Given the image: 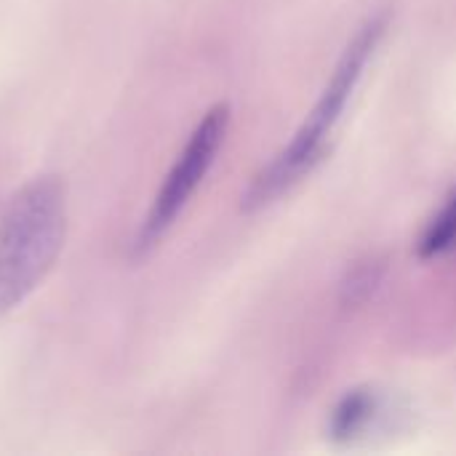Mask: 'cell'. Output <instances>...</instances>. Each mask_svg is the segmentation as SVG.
<instances>
[{"mask_svg":"<svg viewBox=\"0 0 456 456\" xmlns=\"http://www.w3.org/2000/svg\"><path fill=\"white\" fill-rule=\"evenodd\" d=\"M64 184L37 176L0 216V315L19 307L53 267L64 243Z\"/></svg>","mask_w":456,"mask_h":456,"instance_id":"obj_1","label":"cell"},{"mask_svg":"<svg viewBox=\"0 0 456 456\" xmlns=\"http://www.w3.org/2000/svg\"><path fill=\"white\" fill-rule=\"evenodd\" d=\"M385 32V16L371 19L347 45L342 61L337 64V72L331 77V83L326 86L321 102L315 104V110L310 112L307 123L299 128V134L294 136V142L251 182L246 198H243V208H259L267 206L273 198H278L283 190H289L305 171H310L315 166V160L323 152V139L326 134L334 128V123L339 120L355 83L361 80V72L369 61V56L374 53L379 37Z\"/></svg>","mask_w":456,"mask_h":456,"instance_id":"obj_2","label":"cell"},{"mask_svg":"<svg viewBox=\"0 0 456 456\" xmlns=\"http://www.w3.org/2000/svg\"><path fill=\"white\" fill-rule=\"evenodd\" d=\"M227 120H230V110L224 104H219L211 112H206L200 126L192 131L190 142L184 144L179 160L174 163L171 174L166 176V182L155 198V206L147 214V219L136 235V243H134L136 254H147L166 235V230L176 222V216L184 211L187 200L203 182L206 171L211 168V163L224 142Z\"/></svg>","mask_w":456,"mask_h":456,"instance_id":"obj_3","label":"cell"},{"mask_svg":"<svg viewBox=\"0 0 456 456\" xmlns=\"http://www.w3.org/2000/svg\"><path fill=\"white\" fill-rule=\"evenodd\" d=\"M456 243V192L452 195V200L444 206V211L430 222V227L422 235L419 243V254L422 256H436L444 254L446 248H452Z\"/></svg>","mask_w":456,"mask_h":456,"instance_id":"obj_4","label":"cell"},{"mask_svg":"<svg viewBox=\"0 0 456 456\" xmlns=\"http://www.w3.org/2000/svg\"><path fill=\"white\" fill-rule=\"evenodd\" d=\"M371 414V398L363 393H355L350 398H345V403L337 409L334 417V433L337 436H353Z\"/></svg>","mask_w":456,"mask_h":456,"instance_id":"obj_5","label":"cell"}]
</instances>
